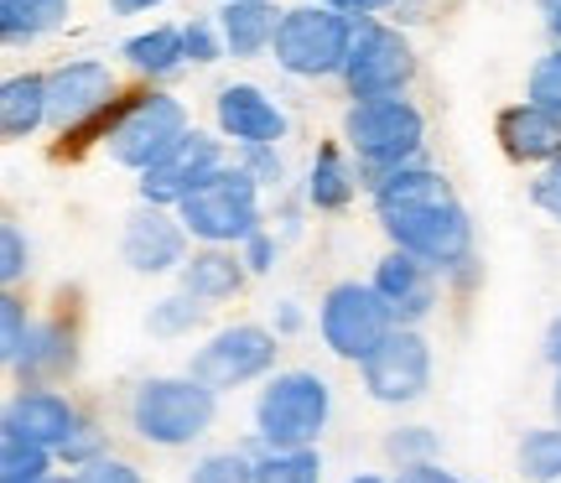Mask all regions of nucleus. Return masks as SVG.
I'll return each instance as SVG.
<instances>
[{
	"label": "nucleus",
	"instance_id": "ddd939ff",
	"mask_svg": "<svg viewBox=\"0 0 561 483\" xmlns=\"http://www.w3.org/2000/svg\"><path fill=\"white\" fill-rule=\"evenodd\" d=\"M193 255V234L182 229L178 208H151V203H136L125 214L121 229V261L136 271V276H172L182 271Z\"/></svg>",
	"mask_w": 561,
	"mask_h": 483
},
{
	"label": "nucleus",
	"instance_id": "f03ea898",
	"mask_svg": "<svg viewBox=\"0 0 561 483\" xmlns=\"http://www.w3.org/2000/svg\"><path fill=\"white\" fill-rule=\"evenodd\" d=\"M214 422H219V390L193 380L187 369L182 375H146L125 395V426L161 452H182V447L203 442Z\"/></svg>",
	"mask_w": 561,
	"mask_h": 483
},
{
	"label": "nucleus",
	"instance_id": "412c9836",
	"mask_svg": "<svg viewBox=\"0 0 561 483\" xmlns=\"http://www.w3.org/2000/svg\"><path fill=\"white\" fill-rule=\"evenodd\" d=\"M359 198V166L348 161V146H318L312 151V166H307V187H301V203L318 208V214H343L348 203Z\"/></svg>",
	"mask_w": 561,
	"mask_h": 483
},
{
	"label": "nucleus",
	"instance_id": "cd10ccee",
	"mask_svg": "<svg viewBox=\"0 0 561 483\" xmlns=\"http://www.w3.org/2000/svg\"><path fill=\"white\" fill-rule=\"evenodd\" d=\"M515 468L525 483H561V426H536L515 447Z\"/></svg>",
	"mask_w": 561,
	"mask_h": 483
},
{
	"label": "nucleus",
	"instance_id": "c9c22d12",
	"mask_svg": "<svg viewBox=\"0 0 561 483\" xmlns=\"http://www.w3.org/2000/svg\"><path fill=\"white\" fill-rule=\"evenodd\" d=\"M525 100L546 104V110H561V42L546 53V58H536L530 79H525Z\"/></svg>",
	"mask_w": 561,
	"mask_h": 483
},
{
	"label": "nucleus",
	"instance_id": "c03bdc74",
	"mask_svg": "<svg viewBox=\"0 0 561 483\" xmlns=\"http://www.w3.org/2000/svg\"><path fill=\"white\" fill-rule=\"evenodd\" d=\"M541 354L551 369H561V312L551 322H546V338H541Z\"/></svg>",
	"mask_w": 561,
	"mask_h": 483
},
{
	"label": "nucleus",
	"instance_id": "f257e3e1",
	"mask_svg": "<svg viewBox=\"0 0 561 483\" xmlns=\"http://www.w3.org/2000/svg\"><path fill=\"white\" fill-rule=\"evenodd\" d=\"M375 219H380L390 250H405L437 271L442 281L468 286L479 276V255H473V219L462 198L453 193V182L437 166H401L369 193Z\"/></svg>",
	"mask_w": 561,
	"mask_h": 483
},
{
	"label": "nucleus",
	"instance_id": "ea45409f",
	"mask_svg": "<svg viewBox=\"0 0 561 483\" xmlns=\"http://www.w3.org/2000/svg\"><path fill=\"white\" fill-rule=\"evenodd\" d=\"M530 203L561 229V161H551V166H541V172L530 177Z\"/></svg>",
	"mask_w": 561,
	"mask_h": 483
},
{
	"label": "nucleus",
	"instance_id": "9b49d317",
	"mask_svg": "<svg viewBox=\"0 0 561 483\" xmlns=\"http://www.w3.org/2000/svg\"><path fill=\"white\" fill-rule=\"evenodd\" d=\"M359 384L375 405H416L432 390V343L421 327H396L390 338L359 364Z\"/></svg>",
	"mask_w": 561,
	"mask_h": 483
},
{
	"label": "nucleus",
	"instance_id": "4be33fe9",
	"mask_svg": "<svg viewBox=\"0 0 561 483\" xmlns=\"http://www.w3.org/2000/svg\"><path fill=\"white\" fill-rule=\"evenodd\" d=\"M280 16L271 0H229L219 11V37H224V53L229 58H261L276 47V32H280Z\"/></svg>",
	"mask_w": 561,
	"mask_h": 483
},
{
	"label": "nucleus",
	"instance_id": "5701e85b",
	"mask_svg": "<svg viewBox=\"0 0 561 483\" xmlns=\"http://www.w3.org/2000/svg\"><path fill=\"white\" fill-rule=\"evenodd\" d=\"M42 125H53V104H47V73H11L0 83V136L11 146L32 141Z\"/></svg>",
	"mask_w": 561,
	"mask_h": 483
},
{
	"label": "nucleus",
	"instance_id": "3c124183",
	"mask_svg": "<svg viewBox=\"0 0 561 483\" xmlns=\"http://www.w3.org/2000/svg\"><path fill=\"white\" fill-rule=\"evenodd\" d=\"M47 483H68V479H58V473H53V479H47Z\"/></svg>",
	"mask_w": 561,
	"mask_h": 483
},
{
	"label": "nucleus",
	"instance_id": "1a4fd4ad",
	"mask_svg": "<svg viewBox=\"0 0 561 483\" xmlns=\"http://www.w3.org/2000/svg\"><path fill=\"white\" fill-rule=\"evenodd\" d=\"M396 333L390 307L369 281H333L318 302V338L343 364H364L385 338Z\"/></svg>",
	"mask_w": 561,
	"mask_h": 483
},
{
	"label": "nucleus",
	"instance_id": "423d86ee",
	"mask_svg": "<svg viewBox=\"0 0 561 483\" xmlns=\"http://www.w3.org/2000/svg\"><path fill=\"white\" fill-rule=\"evenodd\" d=\"M348 42H354V21L333 11V5H291L280 16L276 32V68L291 79H339L343 62H348Z\"/></svg>",
	"mask_w": 561,
	"mask_h": 483
},
{
	"label": "nucleus",
	"instance_id": "bb28decb",
	"mask_svg": "<svg viewBox=\"0 0 561 483\" xmlns=\"http://www.w3.org/2000/svg\"><path fill=\"white\" fill-rule=\"evenodd\" d=\"M53 463H58V452H47L32 437L0 426V483H47Z\"/></svg>",
	"mask_w": 561,
	"mask_h": 483
},
{
	"label": "nucleus",
	"instance_id": "4c0bfd02",
	"mask_svg": "<svg viewBox=\"0 0 561 483\" xmlns=\"http://www.w3.org/2000/svg\"><path fill=\"white\" fill-rule=\"evenodd\" d=\"M240 261L250 276H271L280 261V234L276 229H261V234H250V240L240 244Z\"/></svg>",
	"mask_w": 561,
	"mask_h": 483
},
{
	"label": "nucleus",
	"instance_id": "2f4dec72",
	"mask_svg": "<svg viewBox=\"0 0 561 483\" xmlns=\"http://www.w3.org/2000/svg\"><path fill=\"white\" fill-rule=\"evenodd\" d=\"M187 483H255V452L250 447H219V452H203Z\"/></svg>",
	"mask_w": 561,
	"mask_h": 483
},
{
	"label": "nucleus",
	"instance_id": "9d476101",
	"mask_svg": "<svg viewBox=\"0 0 561 483\" xmlns=\"http://www.w3.org/2000/svg\"><path fill=\"white\" fill-rule=\"evenodd\" d=\"M276 354H280V338L265 322H229V327H214L193 348L187 375L224 395V390H244L255 380H271L276 375Z\"/></svg>",
	"mask_w": 561,
	"mask_h": 483
},
{
	"label": "nucleus",
	"instance_id": "603ef678",
	"mask_svg": "<svg viewBox=\"0 0 561 483\" xmlns=\"http://www.w3.org/2000/svg\"><path fill=\"white\" fill-rule=\"evenodd\" d=\"M224 5H229V0H224Z\"/></svg>",
	"mask_w": 561,
	"mask_h": 483
},
{
	"label": "nucleus",
	"instance_id": "49530a36",
	"mask_svg": "<svg viewBox=\"0 0 561 483\" xmlns=\"http://www.w3.org/2000/svg\"><path fill=\"white\" fill-rule=\"evenodd\" d=\"M151 5H161V0H110L115 16H140V11H151Z\"/></svg>",
	"mask_w": 561,
	"mask_h": 483
},
{
	"label": "nucleus",
	"instance_id": "de8ad7c7",
	"mask_svg": "<svg viewBox=\"0 0 561 483\" xmlns=\"http://www.w3.org/2000/svg\"><path fill=\"white\" fill-rule=\"evenodd\" d=\"M541 16H546V32L561 42V0H541Z\"/></svg>",
	"mask_w": 561,
	"mask_h": 483
},
{
	"label": "nucleus",
	"instance_id": "aec40b11",
	"mask_svg": "<svg viewBox=\"0 0 561 483\" xmlns=\"http://www.w3.org/2000/svg\"><path fill=\"white\" fill-rule=\"evenodd\" d=\"M244 281H250V271H244L240 250H219V244H198L193 255H187V265L178 271V286L182 291H193L198 302H234L244 291Z\"/></svg>",
	"mask_w": 561,
	"mask_h": 483
},
{
	"label": "nucleus",
	"instance_id": "4468645a",
	"mask_svg": "<svg viewBox=\"0 0 561 483\" xmlns=\"http://www.w3.org/2000/svg\"><path fill=\"white\" fill-rule=\"evenodd\" d=\"M219 166H229V157H224V136H214V130H187L182 136V146L172 151L167 161H157L151 172H140L136 193L140 203H151V208H178L198 182H208Z\"/></svg>",
	"mask_w": 561,
	"mask_h": 483
},
{
	"label": "nucleus",
	"instance_id": "a211bd4d",
	"mask_svg": "<svg viewBox=\"0 0 561 483\" xmlns=\"http://www.w3.org/2000/svg\"><path fill=\"white\" fill-rule=\"evenodd\" d=\"M16 384H62L79 375V322L68 312H53V318H37L32 327V343L16 359Z\"/></svg>",
	"mask_w": 561,
	"mask_h": 483
},
{
	"label": "nucleus",
	"instance_id": "473e14b6",
	"mask_svg": "<svg viewBox=\"0 0 561 483\" xmlns=\"http://www.w3.org/2000/svg\"><path fill=\"white\" fill-rule=\"evenodd\" d=\"M100 458H110V432H104L94 416H83L79 432H73V437L58 447V463L68 468V473H79V468L100 463Z\"/></svg>",
	"mask_w": 561,
	"mask_h": 483
},
{
	"label": "nucleus",
	"instance_id": "a878e982",
	"mask_svg": "<svg viewBox=\"0 0 561 483\" xmlns=\"http://www.w3.org/2000/svg\"><path fill=\"white\" fill-rule=\"evenodd\" d=\"M203 322H208V302H198L193 291H167L161 302H151V312H146V333L161 343H178V338H193Z\"/></svg>",
	"mask_w": 561,
	"mask_h": 483
},
{
	"label": "nucleus",
	"instance_id": "2eb2a0df",
	"mask_svg": "<svg viewBox=\"0 0 561 483\" xmlns=\"http://www.w3.org/2000/svg\"><path fill=\"white\" fill-rule=\"evenodd\" d=\"M369 286H375V291H380V302L390 307L396 327H421V322L432 318L437 302H442V276L426 261L405 255V250H385L380 261H375Z\"/></svg>",
	"mask_w": 561,
	"mask_h": 483
},
{
	"label": "nucleus",
	"instance_id": "e433bc0d",
	"mask_svg": "<svg viewBox=\"0 0 561 483\" xmlns=\"http://www.w3.org/2000/svg\"><path fill=\"white\" fill-rule=\"evenodd\" d=\"M182 42H187V62H198V68H208V62H219V58H224L219 21H208V16L182 21Z\"/></svg>",
	"mask_w": 561,
	"mask_h": 483
},
{
	"label": "nucleus",
	"instance_id": "7ed1b4c3",
	"mask_svg": "<svg viewBox=\"0 0 561 483\" xmlns=\"http://www.w3.org/2000/svg\"><path fill=\"white\" fill-rule=\"evenodd\" d=\"M343 146L359 166V187L375 193L390 172L426 161V115L405 94L348 104L343 110Z\"/></svg>",
	"mask_w": 561,
	"mask_h": 483
},
{
	"label": "nucleus",
	"instance_id": "f8f14e48",
	"mask_svg": "<svg viewBox=\"0 0 561 483\" xmlns=\"http://www.w3.org/2000/svg\"><path fill=\"white\" fill-rule=\"evenodd\" d=\"M47 104H53V130L62 141H73V136H83L89 125H100L121 104V79L100 58L58 62L47 73Z\"/></svg>",
	"mask_w": 561,
	"mask_h": 483
},
{
	"label": "nucleus",
	"instance_id": "39448f33",
	"mask_svg": "<svg viewBox=\"0 0 561 483\" xmlns=\"http://www.w3.org/2000/svg\"><path fill=\"white\" fill-rule=\"evenodd\" d=\"M182 229L193 244H219V250H240L250 234L265 229V193L229 161L208 182H198L187 198L178 203Z\"/></svg>",
	"mask_w": 561,
	"mask_h": 483
},
{
	"label": "nucleus",
	"instance_id": "393cba45",
	"mask_svg": "<svg viewBox=\"0 0 561 483\" xmlns=\"http://www.w3.org/2000/svg\"><path fill=\"white\" fill-rule=\"evenodd\" d=\"M68 5L73 0H0V37L11 47L42 42L47 32H58L68 21Z\"/></svg>",
	"mask_w": 561,
	"mask_h": 483
},
{
	"label": "nucleus",
	"instance_id": "c85d7f7f",
	"mask_svg": "<svg viewBox=\"0 0 561 483\" xmlns=\"http://www.w3.org/2000/svg\"><path fill=\"white\" fill-rule=\"evenodd\" d=\"M255 452V483H322V452L301 447V452H265L261 442H250Z\"/></svg>",
	"mask_w": 561,
	"mask_h": 483
},
{
	"label": "nucleus",
	"instance_id": "58836bf2",
	"mask_svg": "<svg viewBox=\"0 0 561 483\" xmlns=\"http://www.w3.org/2000/svg\"><path fill=\"white\" fill-rule=\"evenodd\" d=\"M68 483H146V473H140L136 463H125V458H100V463L79 468V473H68Z\"/></svg>",
	"mask_w": 561,
	"mask_h": 483
},
{
	"label": "nucleus",
	"instance_id": "37998d69",
	"mask_svg": "<svg viewBox=\"0 0 561 483\" xmlns=\"http://www.w3.org/2000/svg\"><path fill=\"white\" fill-rule=\"evenodd\" d=\"M301 302H276V318H271V333L276 338H291V333H301Z\"/></svg>",
	"mask_w": 561,
	"mask_h": 483
},
{
	"label": "nucleus",
	"instance_id": "f3484780",
	"mask_svg": "<svg viewBox=\"0 0 561 483\" xmlns=\"http://www.w3.org/2000/svg\"><path fill=\"white\" fill-rule=\"evenodd\" d=\"M214 125L234 146H280L291 130V115L280 110L261 83H224L214 94Z\"/></svg>",
	"mask_w": 561,
	"mask_h": 483
},
{
	"label": "nucleus",
	"instance_id": "6e6552de",
	"mask_svg": "<svg viewBox=\"0 0 561 483\" xmlns=\"http://www.w3.org/2000/svg\"><path fill=\"white\" fill-rule=\"evenodd\" d=\"M343 89L348 100H390V94H405L411 79H416V47L401 26H390L380 16L354 21V42H348V62H343Z\"/></svg>",
	"mask_w": 561,
	"mask_h": 483
},
{
	"label": "nucleus",
	"instance_id": "0eeeda50",
	"mask_svg": "<svg viewBox=\"0 0 561 483\" xmlns=\"http://www.w3.org/2000/svg\"><path fill=\"white\" fill-rule=\"evenodd\" d=\"M187 130H193L187 104H182L178 94H167V89H146L136 100H125L121 125H115V136L104 141V151H110L115 166H125V172L140 177V172H151L157 161L172 157Z\"/></svg>",
	"mask_w": 561,
	"mask_h": 483
},
{
	"label": "nucleus",
	"instance_id": "79ce46f5",
	"mask_svg": "<svg viewBox=\"0 0 561 483\" xmlns=\"http://www.w3.org/2000/svg\"><path fill=\"white\" fill-rule=\"evenodd\" d=\"M396 483H462L458 473H447L442 463H421V468H401Z\"/></svg>",
	"mask_w": 561,
	"mask_h": 483
},
{
	"label": "nucleus",
	"instance_id": "c756f323",
	"mask_svg": "<svg viewBox=\"0 0 561 483\" xmlns=\"http://www.w3.org/2000/svg\"><path fill=\"white\" fill-rule=\"evenodd\" d=\"M385 458L401 468H421V463H442V437L432 426H396L385 432Z\"/></svg>",
	"mask_w": 561,
	"mask_h": 483
},
{
	"label": "nucleus",
	"instance_id": "b1692460",
	"mask_svg": "<svg viewBox=\"0 0 561 483\" xmlns=\"http://www.w3.org/2000/svg\"><path fill=\"white\" fill-rule=\"evenodd\" d=\"M121 58L130 62V73L140 79H172L187 68V42H182V26H151V32H136V37L121 47Z\"/></svg>",
	"mask_w": 561,
	"mask_h": 483
},
{
	"label": "nucleus",
	"instance_id": "09e8293b",
	"mask_svg": "<svg viewBox=\"0 0 561 483\" xmlns=\"http://www.w3.org/2000/svg\"><path fill=\"white\" fill-rule=\"evenodd\" d=\"M551 422L561 426V369L551 375Z\"/></svg>",
	"mask_w": 561,
	"mask_h": 483
},
{
	"label": "nucleus",
	"instance_id": "f704fd0d",
	"mask_svg": "<svg viewBox=\"0 0 561 483\" xmlns=\"http://www.w3.org/2000/svg\"><path fill=\"white\" fill-rule=\"evenodd\" d=\"M26 271H32V244H26V234H21V223H0V281H5V291H16L21 281H26Z\"/></svg>",
	"mask_w": 561,
	"mask_h": 483
},
{
	"label": "nucleus",
	"instance_id": "20e7f679",
	"mask_svg": "<svg viewBox=\"0 0 561 483\" xmlns=\"http://www.w3.org/2000/svg\"><path fill=\"white\" fill-rule=\"evenodd\" d=\"M333 422V384L318 369H276L255 395V442L265 452L318 447Z\"/></svg>",
	"mask_w": 561,
	"mask_h": 483
},
{
	"label": "nucleus",
	"instance_id": "a19ab883",
	"mask_svg": "<svg viewBox=\"0 0 561 483\" xmlns=\"http://www.w3.org/2000/svg\"><path fill=\"white\" fill-rule=\"evenodd\" d=\"M318 5H333V11H343L348 21H364V16L390 11V5H401V0H318Z\"/></svg>",
	"mask_w": 561,
	"mask_h": 483
},
{
	"label": "nucleus",
	"instance_id": "8fccbe9b",
	"mask_svg": "<svg viewBox=\"0 0 561 483\" xmlns=\"http://www.w3.org/2000/svg\"><path fill=\"white\" fill-rule=\"evenodd\" d=\"M348 483H396V479H380V473H354Z\"/></svg>",
	"mask_w": 561,
	"mask_h": 483
},
{
	"label": "nucleus",
	"instance_id": "72a5a7b5",
	"mask_svg": "<svg viewBox=\"0 0 561 483\" xmlns=\"http://www.w3.org/2000/svg\"><path fill=\"white\" fill-rule=\"evenodd\" d=\"M234 166H240L261 193H280V187H286V161H280V146H240V151H234Z\"/></svg>",
	"mask_w": 561,
	"mask_h": 483
},
{
	"label": "nucleus",
	"instance_id": "6ab92c4d",
	"mask_svg": "<svg viewBox=\"0 0 561 483\" xmlns=\"http://www.w3.org/2000/svg\"><path fill=\"white\" fill-rule=\"evenodd\" d=\"M494 130H500V146L510 161H520V166H551V161H561V110H546V104H510V110H500V120H494Z\"/></svg>",
	"mask_w": 561,
	"mask_h": 483
},
{
	"label": "nucleus",
	"instance_id": "dca6fc26",
	"mask_svg": "<svg viewBox=\"0 0 561 483\" xmlns=\"http://www.w3.org/2000/svg\"><path fill=\"white\" fill-rule=\"evenodd\" d=\"M89 416L73 395H62L58 384H16V395L5 401V416H0V426L5 432H21V437H32L37 447H47V452H58L73 432H79V422Z\"/></svg>",
	"mask_w": 561,
	"mask_h": 483
},
{
	"label": "nucleus",
	"instance_id": "7c9ffc66",
	"mask_svg": "<svg viewBox=\"0 0 561 483\" xmlns=\"http://www.w3.org/2000/svg\"><path fill=\"white\" fill-rule=\"evenodd\" d=\"M32 327H37V318L26 312V297L21 291H0V359H5V369H16V359L26 354Z\"/></svg>",
	"mask_w": 561,
	"mask_h": 483
},
{
	"label": "nucleus",
	"instance_id": "a18cd8bd",
	"mask_svg": "<svg viewBox=\"0 0 561 483\" xmlns=\"http://www.w3.org/2000/svg\"><path fill=\"white\" fill-rule=\"evenodd\" d=\"M276 219H280V229H276L280 244H286V240H297V234H301V208H297V203H280V214H276Z\"/></svg>",
	"mask_w": 561,
	"mask_h": 483
}]
</instances>
